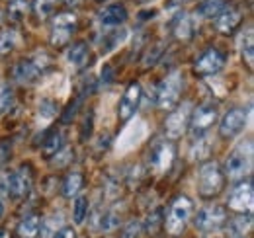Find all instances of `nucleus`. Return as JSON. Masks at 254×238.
Returning <instances> with one entry per match:
<instances>
[{
  "instance_id": "nucleus-10",
  "label": "nucleus",
  "mask_w": 254,
  "mask_h": 238,
  "mask_svg": "<svg viewBox=\"0 0 254 238\" xmlns=\"http://www.w3.org/2000/svg\"><path fill=\"white\" fill-rule=\"evenodd\" d=\"M225 62H227V55L223 51H219V49H215V47H209V49H205L195 59V62H193V72L197 76H201V78H207V76H213L219 70H223Z\"/></svg>"
},
{
  "instance_id": "nucleus-19",
  "label": "nucleus",
  "mask_w": 254,
  "mask_h": 238,
  "mask_svg": "<svg viewBox=\"0 0 254 238\" xmlns=\"http://www.w3.org/2000/svg\"><path fill=\"white\" fill-rule=\"evenodd\" d=\"M41 227H43V221L39 215H28L20 221L16 235L20 238H37L41 233Z\"/></svg>"
},
{
  "instance_id": "nucleus-40",
  "label": "nucleus",
  "mask_w": 254,
  "mask_h": 238,
  "mask_svg": "<svg viewBox=\"0 0 254 238\" xmlns=\"http://www.w3.org/2000/svg\"><path fill=\"white\" fill-rule=\"evenodd\" d=\"M53 238H76V233L72 227H63L53 235Z\"/></svg>"
},
{
  "instance_id": "nucleus-9",
  "label": "nucleus",
  "mask_w": 254,
  "mask_h": 238,
  "mask_svg": "<svg viewBox=\"0 0 254 238\" xmlns=\"http://www.w3.org/2000/svg\"><path fill=\"white\" fill-rule=\"evenodd\" d=\"M225 223H227V209L223 205H207V207L199 209L193 219L195 229L201 233L219 231Z\"/></svg>"
},
{
  "instance_id": "nucleus-16",
  "label": "nucleus",
  "mask_w": 254,
  "mask_h": 238,
  "mask_svg": "<svg viewBox=\"0 0 254 238\" xmlns=\"http://www.w3.org/2000/svg\"><path fill=\"white\" fill-rule=\"evenodd\" d=\"M12 74H14L16 82H20L24 86H30V84H33L39 78L41 66L37 62H33V60H20V62H16Z\"/></svg>"
},
{
  "instance_id": "nucleus-26",
  "label": "nucleus",
  "mask_w": 254,
  "mask_h": 238,
  "mask_svg": "<svg viewBox=\"0 0 254 238\" xmlns=\"http://www.w3.org/2000/svg\"><path fill=\"white\" fill-rule=\"evenodd\" d=\"M241 53H243V59H245V62H247V66L253 68V64H254L253 30H247V33H243V39H241Z\"/></svg>"
},
{
  "instance_id": "nucleus-36",
  "label": "nucleus",
  "mask_w": 254,
  "mask_h": 238,
  "mask_svg": "<svg viewBox=\"0 0 254 238\" xmlns=\"http://www.w3.org/2000/svg\"><path fill=\"white\" fill-rule=\"evenodd\" d=\"M124 37H126V31L124 30L114 31V33H112V37H110V41H108V43H102V51H104V53H110L118 43H122V41H124Z\"/></svg>"
},
{
  "instance_id": "nucleus-8",
  "label": "nucleus",
  "mask_w": 254,
  "mask_h": 238,
  "mask_svg": "<svg viewBox=\"0 0 254 238\" xmlns=\"http://www.w3.org/2000/svg\"><path fill=\"white\" fill-rule=\"evenodd\" d=\"M190 116H191L190 102L182 104L180 108L170 110V116L164 121V133H166V139H168V141H176V139H180V137L188 131Z\"/></svg>"
},
{
  "instance_id": "nucleus-41",
  "label": "nucleus",
  "mask_w": 254,
  "mask_h": 238,
  "mask_svg": "<svg viewBox=\"0 0 254 238\" xmlns=\"http://www.w3.org/2000/svg\"><path fill=\"white\" fill-rule=\"evenodd\" d=\"M63 2L68 6V8H78V6H80L84 0H63Z\"/></svg>"
},
{
  "instance_id": "nucleus-32",
  "label": "nucleus",
  "mask_w": 254,
  "mask_h": 238,
  "mask_svg": "<svg viewBox=\"0 0 254 238\" xmlns=\"http://www.w3.org/2000/svg\"><path fill=\"white\" fill-rule=\"evenodd\" d=\"M53 156H55V158H53V166L64 168L68 162H72V158H74V150L66 147V149H61L59 152H55Z\"/></svg>"
},
{
  "instance_id": "nucleus-35",
  "label": "nucleus",
  "mask_w": 254,
  "mask_h": 238,
  "mask_svg": "<svg viewBox=\"0 0 254 238\" xmlns=\"http://www.w3.org/2000/svg\"><path fill=\"white\" fill-rule=\"evenodd\" d=\"M14 43H16L14 33H12V31H4V33L0 35V55H8V53L14 49Z\"/></svg>"
},
{
  "instance_id": "nucleus-28",
  "label": "nucleus",
  "mask_w": 254,
  "mask_h": 238,
  "mask_svg": "<svg viewBox=\"0 0 254 238\" xmlns=\"http://www.w3.org/2000/svg\"><path fill=\"white\" fill-rule=\"evenodd\" d=\"M16 102V94L10 84H0V116H4Z\"/></svg>"
},
{
  "instance_id": "nucleus-31",
  "label": "nucleus",
  "mask_w": 254,
  "mask_h": 238,
  "mask_svg": "<svg viewBox=\"0 0 254 238\" xmlns=\"http://www.w3.org/2000/svg\"><path fill=\"white\" fill-rule=\"evenodd\" d=\"M57 112H59V106H57L55 100H49V98L41 100V104H39V116H41V118L53 119L57 116Z\"/></svg>"
},
{
  "instance_id": "nucleus-42",
  "label": "nucleus",
  "mask_w": 254,
  "mask_h": 238,
  "mask_svg": "<svg viewBox=\"0 0 254 238\" xmlns=\"http://www.w3.org/2000/svg\"><path fill=\"white\" fill-rule=\"evenodd\" d=\"M0 238H8V233L6 231H0Z\"/></svg>"
},
{
  "instance_id": "nucleus-30",
  "label": "nucleus",
  "mask_w": 254,
  "mask_h": 238,
  "mask_svg": "<svg viewBox=\"0 0 254 238\" xmlns=\"http://www.w3.org/2000/svg\"><path fill=\"white\" fill-rule=\"evenodd\" d=\"M118 227H120V215L114 211H106L100 219V229L110 233V231H116Z\"/></svg>"
},
{
  "instance_id": "nucleus-44",
  "label": "nucleus",
  "mask_w": 254,
  "mask_h": 238,
  "mask_svg": "<svg viewBox=\"0 0 254 238\" xmlns=\"http://www.w3.org/2000/svg\"><path fill=\"white\" fill-rule=\"evenodd\" d=\"M94 2H104V0H94Z\"/></svg>"
},
{
  "instance_id": "nucleus-29",
  "label": "nucleus",
  "mask_w": 254,
  "mask_h": 238,
  "mask_svg": "<svg viewBox=\"0 0 254 238\" xmlns=\"http://www.w3.org/2000/svg\"><path fill=\"white\" fill-rule=\"evenodd\" d=\"M86 215H88V197L86 195H78L74 205H72V219H74L76 225H82Z\"/></svg>"
},
{
  "instance_id": "nucleus-43",
  "label": "nucleus",
  "mask_w": 254,
  "mask_h": 238,
  "mask_svg": "<svg viewBox=\"0 0 254 238\" xmlns=\"http://www.w3.org/2000/svg\"><path fill=\"white\" fill-rule=\"evenodd\" d=\"M2 213H4V205H2V201H0V219H2Z\"/></svg>"
},
{
  "instance_id": "nucleus-21",
  "label": "nucleus",
  "mask_w": 254,
  "mask_h": 238,
  "mask_svg": "<svg viewBox=\"0 0 254 238\" xmlns=\"http://www.w3.org/2000/svg\"><path fill=\"white\" fill-rule=\"evenodd\" d=\"M32 10V2L30 0H10L6 6V16L10 22H22Z\"/></svg>"
},
{
  "instance_id": "nucleus-14",
  "label": "nucleus",
  "mask_w": 254,
  "mask_h": 238,
  "mask_svg": "<svg viewBox=\"0 0 254 238\" xmlns=\"http://www.w3.org/2000/svg\"><path fill=\"white\" fill-rule=\"evenodd\" d=\"M141 98H143V88L139 82H131L126 88L122 100H120V106H118V118L120 121H129L137 114L139 106H141Z\"/></svg>"
},
{
  "instance_id": "nucleus-27",
  "label": "nucleus",
  "mask_w": 254,
  "mask_h": 238,
  "mask_svg": "<svg viewBox=\"0 0 254 238\" xmlns=\"http://www.w3.org/2000/svg\"><path fill=\"white\" fill-rule=\"evenodd\" d=\"M231 229H233V233L239 238H245V235H249L253 231V217H251V213H247V215H243L239 219H233Z\"/></svg>"
},
{
  "instance_id": "nucleus-2",
  "label": "nucleus",
  "mask_w": 254,
  "mask_h": 238,
  "mask_svg": "<svg viewBox=\"0 0 254 238\" xmlns=\"http://www.w3.org/2000/svg\"><path fill=\"white\" fill-rule=\"evenodd\" d=\"M191 211H193V205H191L190 197H186V195L174 197L172 203L168 205L166 217L162 219V229L170 237H180L190 223Z\"/></svg>"
},
{
  "instance_id": "nucleus-25",
  "label": "nucleus",
  "mask_w": 254,
  "mask_h": 238,
  "mask_svg": "<svg viewBox=\"0 0 254 238\" xmlns=\"http://www.w3.org/2000/svg\"><path fill=\"white\" fill-rule=\"evenodd\" d=\"M225 6H227L225 0H203V2L197 6V14H199L201 18L211 20V18H217V14L221 12Z\"/></svg>"
},
{
  "instance_id": "nucleus-24",
  "label": "nucleus",
  "mask_w": 254,
  "mask_h": 238,
  "mask_svg": "<svg viewBox=\"0 0 254 238\" xmlns=\"http://www.w3.org/2000/svg\"><path fill=\"white\" fill-rule=\"evenodd\" d=\"M63 0H33L32 8L37 16V20H47L49 16H53V12L57 10V6Z\"/></svg>"
},
{
  "instance_id": "nucleus-7",
  "label": "nucleus",
  "mask_w": 254,
  "mask_h": 238,
  "mask_svg": "<svg viewBox=\"0 0 254 238\" xmlns=\"http://www.w3.org/2000/svg\"><path fill=\"white\" fill-rule=\"evenodd\" d=\"M78 26V18L74 16V12H63L57 14L53 20V28H51V45L53 47H66L68 41L72 39V33L76 31Z\"/></svg>"
},
{
  "instance_id": "nucleus-15",
  "label": "nucleus",
  "mask_w": 254,
  "mask_h": 238,
  "mask_svg": "<svg viewBox=\"0 0 254 238\" xmlns=\"http://www.w3.org/2000/svg\"><path fill=\"white\" fill-rule=\"evenodd\" d=\"M243 20H245L243 8L237 6V4H229V6H225L221 12L217 14L215 28L223 35H231V33H235V30L243 24Z\"/></svg>"
},
{
  "instance_id": "nucleus-20",
  "label": "nucleus",
  "mask_w": 254,
  "mask_h": 238,
  "mask_svg": "<svg viewBox=\"0 0 254 238\" xmlns=\"http://www.w3.org/2000/svg\"><path fill=\"white\" fill-rule=\"evenodd\" d=\"M88 57H90V53H88V45H86L84 41H76V43L68 45L66 60H68L72 66L82 68V66L88 62Z\"/></svg>"
},
{
  "instance_id": "nucleus-22",
  "label": "nucleus",
  "mask_w": 254,
  "mask_h": 238,
  "mask_svg": "<svg viewBox=\"0 0 254 238\" xmlns=\"http://www.w3.org/2000/svg\"><path fill=\"white\" fill-rule=\"evenodd\" d=\"M63 149V133L61 131H51L43 141H41V150H43V154L47 156V158H53V154L55 152H59V150Z\"/></svg>"
},
{
  "instance_id": "nucleus-39",
  "label": "nucleus",
  "mask_w": 254,
  "mask_h": 238,
  "mask_svg": "<svg viewBox=\"0 0 254 238\" xmlns=\"http://www.w3.org/2000/svg\"><path fill=\"white\" fill-rule=\"evenodd\" d=\"M160 53H162V43H159V45H155V47H153V55H151V53H147V57H145V66L155 64V60L160 57Z\"/></svg>"
},
{
  "instance_id": "nucleus-5",
  "label": "nucleus",
  "mask_w": 254,
  "mask_h": 238,
  "mask_svg": "<svg viewBox=\"0 0 254 238\" xmlns=\"http://www.w3.org/2000/svg\"><path fill=\"white\" fill-rule=\"evenodd\" d=\"M176 158V149L172 145V141H157L153 143V147L147 152V164L149 170H153L155 174H166Z\"/></svg>"
},
{
  "instance_id": "nucleus-38",
  "label": "nucleus",
  "mask_w": 254,
  "mask_h": 238,
  "mask_svg": "<svg viewBox=\"0 0 254 238\" xmlns=\"http://www.w3.org/2000/svg\"><path fill=\"white\" fill-rule=\"evenodd\" d=\"M92 123H94V114L86 116L84 123H82V129H80V139L82 141H88L90 139V135H92Z\"/></svg>"
},
{
  "instance_id": "nucleus-17",
  "label": "nucleus",
  "mask_w": 254,
  "mask_h": 238,
  "mask_svg": "<svg viewBox=\"0 0 254 238\" xmlns=\"http://www.w3.org/2000/svg\"><path fill=\"white\" fill-rule=\"evenodd\" d=\"M172 35L178 39V41H190L191 37L195 35V26H193V20L188 14H178L172 22Z\"/></svg>"
},
{
  "instance_id": "nucleus-4",
  "label": "nucleus",
  "mask_w": 254,
  "mask_h": 238,
  "mask_svg": "<svg viewBox=\"0 0 254 238\" xmlns=\"http://www.w3.org/2000/svg\"><path fill=\"white\" fill-rule=\"evenodd\" d=\"M182 78H184L182 72L174 70L159 84V88H157V106L160 110L170 112V110H174L178 106L180 94H182V84H184Z\"/></svg>"
},
{
  "instance_id": "nucleus-34",
  "label": "nucleus",
  "mask_w": 254,
  "mask_h": 238,
  "mask_svg": "<svg viewBox=\"0 0 254 238\" xmlns=\"http://www.w3.org/2000/svg\"><path fill=\"white\" fill-rule=\"evenodd\" d=\"M160 227H162V209H155V211L149 213V217H147V231H149L151 235H155Z\"/></svg>"
},
{
  "instance_id": "nucleus-12",
  "label": "nucleus",
  "mask_w": 254,
  "mask_h": 238,
  "mask_svg": "<svg viewBox=\"0 0 254 238\" xmlns=\"http://www.w3.org/2000/svg\"><path fill=\"white\" fill-rule=\"evenodd\" d=\"M32 185H33V174L30 164H24L16 172L8 174V195L14 197V199L26 197L30 193Z\"/></svg>"
},
{
  "instance_id": "nucleus-13",
  "label": "nucleus",
  "mask_w": 254,
  "mask_h": 238,
  "mask_svg": "<svg viewBox=\"0 0 254 238\" xmlns=\"http://www.w3.org/2000/svg\"><path fill=\"white\" fill-rule=\"evenodd\" d=\"M249 119V110L245 108H233L223 116L221 123H219V135L223 139H233L239 133H243L245 125Z\"/></svg>"
},
{
  "instance_id": "nucleus-1",
  "label": "nucleus",
  "mask_w": 254,
  "mask_h": 238,
  "mask_svg": "<svg viewBox=\"0 0 254 238\" xmlns=\"http://www.w3.org/2000/svg\"><path fill=\"white\" fill-rule=\"evenodd\" d=\"M253 141H245L239 147L229 152L225 160V179L229 181H241L249 178L253 170Z\"/></svg>"
},
{
  "instance_id": "nucleus-33",
  "label": "nucleus",
  "mask_w": 254,
  "mask_h": 238,
  "mask_svg": "<svg viewBox=\"0 0 254 238\" xmlns=\"http://www.w3.org/2000/svg\"><path fill=\"white\" fill-rule=\"evenodd\" d=\"M141 233H143V223L135 219V221H129L126 227H124L120 238H139Z\"/></svg>"
},
{
  "instance_id": "nucleus-11",
  "label": "nucleus",
  "mask_w": 254,
  "mask_h": 238,
  "mask_svg": "<svg viewBox=\"0 0 254 238\" xmlns=\"http://www.w3.org/2000/svg\"><path fill=\"white\" fill-rule=\"evenodd\" d=\"M254 201V189H253V179L245 178L239 181L237 187H233L227 205L235 213H251L253 211Z\"/></svg>"
},
{
  "instance_id": "nucleus-37",
  "label": "nucleus",
  "mask_w": 254,
  "mask_h": 238,
  "mask_svg": "<svg viewBox=\"0 0 254 238\" xmlns=\"http://www.w3.org/2000/svg\"><path fill=\"white\" fill-rule=\"evenodd\" d=\"M80 102H82V96H78L74 102H70L68 104V108H66V112L63 114V123H68L70 119L76 116V112H78V106H80Z\"/></svg>"
},
{
  "instance_id": "nucleus-18",
  "label": "nucleus",
  "mask_w": 254,
  "mask_h": 238,
  "mask_svg": "<svg viewBox=\"0 0 254 238\" xmlns=\"http://www.w3.org/2000/svg\"><path fill=\"white\" fill-rule=\"evenodd\" d=\"M127 20V10L124 4H112L108 8H104L100 12V22L108 28H116V26H122Z\"/></svg>"
},
{
  "instance_id": "nucleus-23",
  "label": "nucleus",
  "mask_w": 254,
  "mask_h": 238,
  "mask_svg": "<svg viewBox=\"0 0 254 238\" xmlns=\"http://www.w3.org/2000/svg\"><path fill=\"white\" fill-rule=\"evenodd\" d=\"M84 185V176L80 172H70L63 181V195L64 197H74L80 193Z\"/></svg>"
},
{
  "instance_id": "nucleus-6",
  "label": "nucleus",
  "mask_w": 254,
  "mask_h": 238,
  "mask_svg": "<svg viewBox=\"0 0 254 238\" xmlns=\"http://www.w3.org/2000/svg\"><path fill=\"white\" fill-rule=\"evenodd\" d=\"M217 118H219V110H217V104H213V102H205V104L193 108L190 116V123H188V129L193 135V139L203 137L213 127Z\"/></svg>"
},
{
  "instance_id": "nucleus-3",
  "label": "nucleus",
  "mask_w": 254,
  "mask_h": 238,
  "mask_svg": "<svg viewBox=\"0 0 254 238\" xmlns=\"http://www.w3.org/2000/svg\"><path fill=\"white\" fill-rule=\"evenodd\" d=\"M225 187V174L221 166L215 160H207L201 164L197 172V191L203 199H213L217 197Z\"/></svg>"
}]
</instances>
